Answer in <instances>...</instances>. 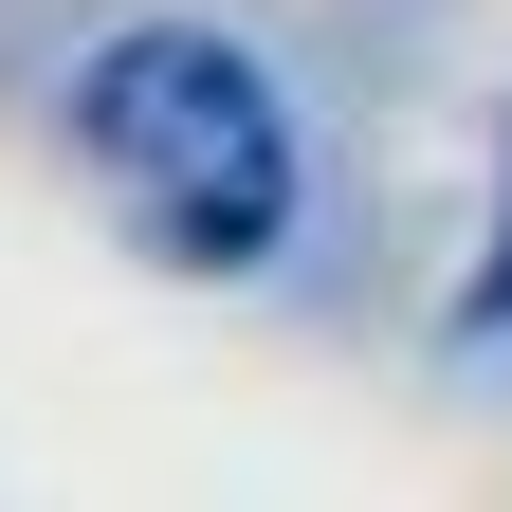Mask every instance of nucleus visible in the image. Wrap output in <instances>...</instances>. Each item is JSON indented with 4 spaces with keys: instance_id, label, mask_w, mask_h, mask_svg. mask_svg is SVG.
<instances>
[{
    "instance_id": "obj_1",
    "label": "nucleus",
    "mask_w": 512,
    "mask_h": 512,
    "mask_svg": "<svg viewBox=\"0 0 512 512\" xmlns=\"http://www.w3.org/2000/svg\"><path fill=\"white\" fill-rule=\"evenodd\" d=\"M74 147H92V183L128 202V238L183 256V275H238V256L293 238V110H275V74H256L238 37H202V19L110 37L92 74H74Z\"/></svg>"
},
{
    "instance_id": "obj_2",
    "label": "nucleus",
    "mask_w": 512,
    "mask_h": 512,
    "mask_svg": "<svg viewBox=\"0 0 512 512\" xmlns=\"http://www.w3.org/2000/svg\"><path fill=\"white\" fill-rule=\"evenodd\" d=\"M458 348L512 366V183H494V256H476V293H458Z\"/></svg>"
}]
</instances>
